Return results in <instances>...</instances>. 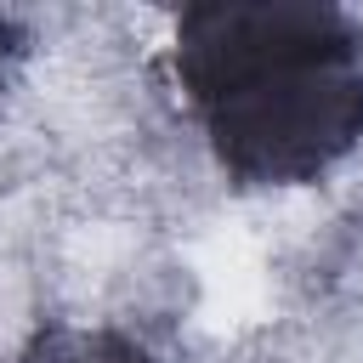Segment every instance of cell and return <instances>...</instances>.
I'll return each instance as SVG.
<instances>
[{
    "label": "cell",
    "instance_id": "obj_1",
    "mask_svg": "<svg viewBox=\"0 0 363 363\" xmlns=\"http://www.w3.org/2000/svg\"><path fill=\"white\" fill-rule=\"evenodd\" d=\"M176 85L210 153L244 187L318 182L363 142V28L335 6H187Z\"/></svg>",
    "mask_w": 363,
    "mask_h": 363
},
{
    "label": "cell",
    "instance_id": "obj_2",
    "mask_svg": "<svg viewBox=\"0 0 363 363\" xmlns=\"http://www.w3.org/2000/svg\"><path fill=\"white\" fill-rule=\"evenodd\" d=\"M23 363H159V357L119 329H45L34 335Z\"/></svg>",
    "mask_w": 363,
    "mask_h": 363
},
{
    "label": "cell",
    "instance_id": "obj_3",
    "mask_svg": "<svg viewBox=\"0 0 363 363\" xmlns=\"http://www.w3.org/2000/svg\"><path fill=\"white\" fill-rule=\"evenodd\" d=\"M17 51H23V34H17V23H11V17H0V85H6V74H11Z\"/></svg>",
    "mask_w": 363,
    "mask_h": 363
}]
</instances>
